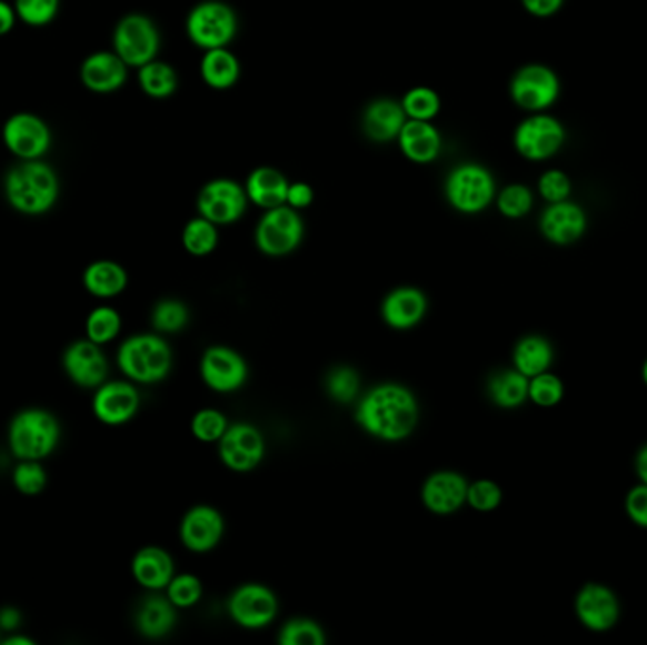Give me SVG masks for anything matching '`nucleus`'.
Instances as JSON below:
<instances>
[{
	"mask_svg": "<svg viewBox=\"0 0 647 645\" xmlns=\"http://www.w3.org/2000/svg\"><path fill=\"white\" fill-rule=\"evenodd\" d=\"M10 152L21 159H39L50 148V129L39 116L16 115L4 123L2 131Z\"/></svg>",
	"mask_w": 647,
	"mask_h": 645,
	"instance_id": "nucleus-17",
	"label": "nucleus"
},
{
	"mask_svg": "<svg viewBox=\"0 0 647 645\" xmlns=\"http://www.w3.org/2000/svg\"><path fill=\"white\" fill-rule=\"evenodd\" d=\"M139 82L147 96L166 99V97L172 96L177 89V72L167 63L150 61V63L140 67Z\"/></svg>",
	"mask_w": 647,
	"mask_h": 645,
	"instance_id": "nucleus-33",
	"label": "nucleus"
},
{
	"mask_svg": "<svg viewBox=\"0 0 647 645\" xmlns=\"http://www.w3.org/2000/svg\"><path fill=\"white\" fill-rule=\"evenodd\" d=\"M182 242L188 252L193 256H207V254L215 250L218 245V231H216V224L210 222L207 218H196L191 220L185 228L182 234Z\"/></svg>",
	"mask_w": 647,
	"mask_h": 645,
	"instance_id": "nucleus-35",
	"label": "nucleus"
},
{
	"mask_svg": "<svg viewBox=\"0 0 647 645\" xmlns=\"http://www.w3.org/2000/svg\"><path fill=\"white\" fill-rule=\"evenodd\" d=\"M128 78V64L118 53L99 51L89 56L82 64V82L97 93H110L121 88Z\"/></svg>",
	"mask_w": 647,
	"mask_h": 645,
	"instance_id": "nucleus-22",
	"label": "nucleus"
},
{
	"mask_svg": "<svg viewBox=\"0 0 647 645\" xmlns=\"http://www.w3.org/2000/svg\"><path fill=\"white\" fill-rule=\"evenodd\" d=\"M398 140L401 152L415 163H430L438 158L441 150V137L430 121L407 120L406 126L401 127Z\"/></svg>",
	"mask_w": 647,
	"mask_h": 645,
	"instance_id": "nucleus-24",
	"label": "nucleus"
},
{
	"mask_svg": "<svg viewBox=\"0 0 647 645\" xmlns=\"http://www.w3.org/2000/svg\"><path fill=\"white\" fill-rule=\"evenodd\" d=\"M407 120L409 118H407L401 102L392 101V99H379V101L371 102L364 112V131L375 142H388V140L398 139L401 127L406 126Z\"/></svg>",
	"mask_w": 647,
	"mask_h": 645,
	"instance_id": "nucleus-23",
	"label": "nucleus"
},
{
	"mask_svg": "<svg viewBox=\"0 0 647 645\" xmlns=\"http://www.w3.org/2000/svg\"><path fill=\"white\" fill-rule=\"evenodd\" d=\"M528 383L530 379L517 371H501L490 379L489 394L492 401L504 409H515L528 399Z\"/></svg>",
	"mask_w": 647,
	"mask_h": 645,
	"instance_id": "nucleus-32",
	"label": "nucleus"
},
{
	"mask_svg": "<svg viewBox=\"0 0 647 645\" xmlns=\"http://www.w3.org/2000/svg\"><path fill=\"white\" fill-rule=\"evenodd\" d=\"M312 188L309 183L296 182L290 183L288 188V197H286V205H290L292 209H305L312 202Z\"/></svg>",
	"mask_w": 647,
	"mask_h": 645,
	"instance_id": "nucleus-49",
	"label": "nucleus"
},
{
	"mask_svg": "<svg viewBox=\"0 0 647 645\" xmlns=\"http://www.w3.org/2000/svg\"><path fill=\"white\" fill-rule=\"evenodd\" d=\"M175 604L161 596H150L137 612V628L147 638H161L175 626Z\"/></svg>",
	"mask_w": 647,
	"mask_h": 645,
	"instance_id": "nucleus-30",
	"label": "nucleus"
},
{
	"mask_svg": "<svg viewBox=\"0 0 647 645\" xmlns=\"http://www.w3.org/2000/svg\"><path fill=\"white\" fill-rule=\"evenodd\" d=\"M528 398L539 407H555L565 398L563 380L553 374H539L528 383Z\"/></svg>",
	"mask_w": 647,
	"mask_h": 645,
	"instance_id": "nucleus-37",
	"label": "nucleus"
},
{
	"mask_svg": "<svg viewBox=\"0 0 647 645\" xmlns=\"http://www.w3.org/2000/svg\"><path fill=\"white\" fill-rule=\"evenodd\" d=\"M83 286L96 298H116L128 286V272L116 261H93L83 271Z\"/></svg>",
	"mask_w": 647,
	"mask_h": 645,
	"instance_id": "nucleus-28",
	"label": "nucleus"
},
{
	"mask_svg": "<svg viewBox=\"0 0 647 645\" xmlns=\"http://www.w3.org/2000/svg\"><path fill=\"white\" fill-rule=\"evenodd\" d=\"M303 239V222L290 205L267 210L256 229V245L267 256L293 252Z\"/></svg>",
	"mask_w": 647,
	"mask_h": 645,
	"instance_id": "nucleus-9",
	"label": "nucleus"
},
{
	"mask_svg": "<svg viewBox=\"0 0 647 645\" xmlns=\"http://www.w3.org/2000/svg\"><path fill=\"white\" fill-rule=\"evenodd\" d=\"M61 426L50 411L31 407L12 418L8 428V445L20 460H42L59 444Z\"/></svg>",
	"mask_w": 647,
	"mask_h": 645,
	"instance_id": "nucleus-3",
	"label": "nucleus"
},
{
	"mask_svg": "<svg viewBox=\"0 0 647 645\" xmlns=\"http://www.w3.org/2000/svg\"><path fill=\"white\" fill-rule=\"evenodd\" d=\"M239 72H241L239 61L226 48L207 50L203 61H201V75H203V80L209 83L210 88H231L237 82Z\"/></svg>",
	"mask_w": 647,
	"mask_h": 645,
	"instance_id": "nucleus-31",
	"label": "nucleus"
},
{
	"mask_svg": "<svg viewBox=\"0 0 647 645\" xmlns=\"http://www.w3.org/2000/svg\"><path fill=\"white\" fill-rule=\"evenodd\" d=\"M21 625L20 609L16 607H2L0 609V631L13 633Z\"/></svg>",
	"mask_w": 647,
	"mask_h": 645,
	"instance_id": "nucleus-51",
	"label": "nucleus"
},
{
	"mask_svg": "<svg viewBox=\"0 0 647 645\" xmlns=\"http://www.w3.org/2000/svg\"><path fill=\"white\" fill-rule=\"evenodd\" d=\"M223 534V519L212 507H193L180 526V538L188 549L205 553L218 545Z\"/></svg>",
	"mask_w": 647,
	"mask_h": 645,
	"instance_id": "nucleus-20",
	"label": "nucleus"
},
{
	"mask_svg": "<svg viewBox=\"0 0 647 645\" xmlns=\"http://www.w3.org/2000/svg\"><path fill=\"white\" fill-rule=\"evenodd\" d=\"M16 16L18 13L13 12V8L8 2H4V0H0V37L10 32V29L13 27V21H16Z\"/></svg>",
	"mask_w": 647,
	"mask_h": 645,
	"instance_id": "nucleus-52",
	"label": "nucleus"
},
{
	"mask_svg": "<svg viewBox=\"0 0 647 645\" xmlns=\"http://www.w3.org/2000/svg\"><path fill=\"white\" fill-rule=\"evenodd\" d=\"M509 93L517 107L527 112H546L560 96V80L547 64L530 63L520 67L511 78Z\"/></svg>",
	"mask_w": 647,
	"mask_h": 645,
	"instance_id": "nucleus-7",
	"label": "nucleus"
},
{
	"mask_svg": "<svg viewBox=\"0 0 647 645\" xmlns=\"http://www.w3.org/2000/svg\"><path fill=\"white\" fill-rule=\"evenodd\" d=\"M247 202V190L241 188L236 180L218 178L207 183L201 190L197 199V209L210 222L223 226V224L237 222L245 215Z\"/></svg>",
	"mask_w": 647,
	"mask_h": 645,
	"instance_id": "nucleus-11",
	"label": "nucleus"
},
{
	"mask_svg": "<svg viewBox=\"0 0 647 645\" xmlns=\"http://www.w3.org/2000/svg\"><path fill=\"white\" fill-rule=\"evenodd\" d=\"M466 500L477 512H495L496 507L500 506L501 490L496 483L481 479L468 487Z\"/></svg>",
	"mask_w": 647,
	"mask_h": 645,
	"instance_id": "nucleus-47",
	"label": "nucleus"
},
{
	"mask_svg": "<svg viewBox=\"0 0 647 645\" xmlns=\"http://www.w3.org/2000/svg\"><path fill=\"white\" fill-rule=\"evenodd\" d=\"M190 320L188 309L185 304H180L177 299H166L156 305L152 312L153 328L163 334H177L185 328Z\"/></svg>",
	"mask_w": 647,
	"mask_h": 645,
	"instance_id": "nucleus-39",
	"label": "nucleus"
},
{
	"mask_svg": "<svg viewBox=\"0 0 647 645\" xmlns=\"http://www.w3.org/2000/svg\"><path fill=\"white\" fill-rule=\"evenodd\" d=\"M120 312L112 307H97L89 312L88 320H86L88 339L97 345L112 341L120 334Z\"/></svg>",
	"mask_w": 647,
	"mask_h": 645,
	"instance_id": "nucleus-34",
	"label": "nucleus"
},
{
	"mask_svg": "<svg viewBox=\"0 0 647 645\" xmlns=\"http://www.w3.org/2000/svg\"><path fill=\"white\" fill-rule=\"evenodd\" d=\"M228 430V423L222 413L215 411V409H203L197 413L193 420H191V431L199 441L205 444H212V441H220L223 434Z\"/></svg>",
	"mask_w": 647,
	"mask_h": 645,
	"instance_id": "nucleus-42",
	"label": "nucleus"
},
{
	"mask_svg": "<svg viewBox=\"0 0 647 645\" xmlns=\"http://www.w3.org/2000/svg\"><path fill=\"white\" fill-rule=\"evenodd\" d=\"M13 485L26 496H37L42 493L48 483V474L40 460H21L13 469Z\"/></svg>",
	"mask_w": 647,
	"mask_h": 645,
	"instance_id": "nucleus-40",
	"label": "nucleus"
},
{
	"mask_svg": "<svg viewBox=\"0 0 647 645\" xmlns=\"http://www.w3.org/2000/svg\"><path fill=\"white\" fill-rule=\"evenodd\" d=\"M63 369L74 385L82 388H99L107 379L108 361L102 355L101 345L89 339H80L64 350Z\"/></svg>",
	"mask_w": 647,
	"mask_h": 645,
	"instance_id": "nucleus-13",
	"label": "nucleus"
},
{
	"mask_svg": "<svg viewBox=\"0 0 647 645\" xmlns=\"http://www.w3.org/2000/svg\"><path fill=\"white\" fill-rule=\"evenodd\" d=\"M7 645H34V642L27 636H10L7 639Z\"/></svg>",
	"mask_w": 647,
	"mask_h": 645,
	"instance_id": "nucleus-54",
	"label": "nucleus"
},
{
	"mask_svg": "<svg viewBox=\"0 0 647 645\" xmlns=\"http://www.w3.org/2000/svg\"><path fill=\"white\" fill-rule=\"evenodd\" d=\"M205 383L216 393H231L247 380V364L236 350L212 347L205 353L201 361Z\"/></svg>",
	"mask_w": 647,
	"mask_h": 645,
	"instance_id": "nucleus-19",
	"label": "nucleus"
},
{
	"mask_svg": "<svg viewBox=\"0 0 647 645\" xmlns=\"http://www.w3.org/2000/svg\"><path fill=\"white\" fill-rule=\"evenodd\" d=\"M566 131L557 118L546 112H532L515 129V150L528 161H546L565 146Z\"/></svg>",
	"mask_w": 647,
	"mask_h": 645,
	"instance_id": "nucleus-8",
	"label": "nucleus"
},
{
	"mask_svg": "<svg viewBox=\"0 0 647 645\" xmlns=\"http://www.w3.org/2000/svg\"><path fill=\"white\" fill-rule=\"evenodd\" d=\"M266 444L260 431L250 424H233L220 439V456L233 472H248L261 463Z\"/></svg>",
	"mask_w": 647,
	"mask_h": 645,
	"instance_id": "nucleus-14",
	"label": "nucleus"
},
{
	"mask_svg": "<svg viewBox=\"0 0 647 645\" xmlns=\"http://www.w3.org/2000/svg\"><path fill=\"white\" fill-rule=\"evenodd\" d=\"M426 298L417 288H398L382 304V318L396 329L412 328L425 317Z\"/></svg>",
	"mask_w": 647,
	"mask_h": 645,
	"instance_id": "nucleus-25",
	"label": "nucleus"
},
{
	"mask_svg": "<svg viewBox=\"0 0 647 645\" xmlns=\"http://www.w3.org/2000/svg\"><path fill=\"white\" fill-rule=\"evenodd\" d=\"M532 191L528 190L525 183H511L498 196V210L511 220H519L522 216H527L532 210Z\"/></svg>",
	"mask_w": 647,
	"mask_h": 645,
	"instance_id": "nucleus-38",
	"label": "nucleus"
},
{
	"mask_svg": "<svg viewBox=\"0 0 647 645\" xmlns=\"http://www.w3.org/2000/svg\"><path fill=\"white\" fill-rule=\"evenodd\" d=\"M539 229L547 241L559 247L574 245L587 231V215L578 202L570 199L560 202H549L539 218Z\"/></svg>",
	"mask_w": 647,
	"mask_h": 645,
	"instance_id": "nucleus-15",
	"label": "nucleus"
},
{
	"mask_svg": "<svg viewBox=\"0 0 647 645\" xmlns=\"http://www.w3.org/2000/svg\"><path fill=\"white\" fill-rule=\"evenodd\" d=\"M139 393L123 380L102 383L93 398V413L108 426H120L131 420L139 411Z\"/></svg>",
	"mask_w": 647,
	"mask_h": 645,
	"instance_id": "nucleus-18",
	"label": "nucleus"
},
{
	"mask_svg": "<svg viewBox=\"0 0 647 645\" xmlns=\"http://www.w3.org/2000/svg\"><path fill=\"white\" fill-rule=\"evenodd\" d=\"M133 576L142 587L163 588L171 583L175 564L169 553L159 547H145L133 558Z\"/></svg>",
	"mask_w": 647,
	"mask_h": 645,
	"instance_id": "nucleus-27",
	"label": "nucleus"
},
{
	"mask_svg": "<svg viewBox=\"0 0 647 645\" xmlns=\"http://www.w3.org/2000/svg\"><path fill=\"white\" fill-rule=\"evenodd\" d=\"M290 182L286 180L282 172L273 167H260L250 172L247 180V196L250 201L256 202L261 209H275L280 205H286Z\"/></svg>",
	"mask_w": 647,
	"mask_h": 645,
	"instance_id": "nucleus-26",
	"label": "nucleus"
},
{
	"mask_svg": "<svg viewBox=\"0 0 647 645\" xmlns=\"http://www.w3.org/2000/svg\"><path fill=\"white\" fill-rule=\"evenodd\" d=\"M360 388V379L355 369L350 367H337L336 371H331L328 377V390H330L331 398L341 404H350L356 398Z\"/></svg>",
	"mask_w": 647,
	"mask_h": 645,
	"instance_id": "nucleus-44",
	"label": "nucleus"
},
{
	"mask_svg": "<svg viewBox=\"0 0 647 645\" xmlns=\"http://www.w3.org/2000/svg\"><path fill=\"white\" fill-rule=\"evenodd\" d=\"M515 369L532 379L536 375L546 374L553 364L551 343L546 337L528 336L517 343L514 350Z\"/></svg>",
	"mask_w": 647,
	"mask_h": 645,
	"instance_id": "nucleus-29",
	"label": "nucleus"
},
{
	"mask_svg": "<svg viewBox=\"0 0 647 645\" xmlns=\"http://www.w3.org/2000/svg\"><path fill=\"white\" fill-rule=\"evenodd\" d=\"M625 509H627L628 519L641 528H647V485L640 483L628 490Z\"/></svg>",
	"mask_w": 647,
	"mask_h": 645,
	"instance_id": "nucleus-48",
	"label": "nucleus"
},
{
	"mask_svg": "<svg viewBox=\"0 0 647 645\" xmlns=\"http://www.w3.org/2000/svg\"><path fill=\"white\" fill-rule=\"evenodd\" d=\"M59 10V0H16L18 18L29 26L40 27L50 23Z\"/></svg>",
	"mask_w": 647,
	"mask_h": 645,
	"instance_id": "nucleus-43",
	"label": "nucleus"
},
{
	"mask_svg": "<svg viewBox=\"0 0 647 645\" xmlns=\"http://www.w3.org/2000/svg\"><path fill=\"white\" fill-rule=\"evenodd\" d=\"M277 598L263 585H242L229 598V615L247 628H260L275 619Z\"/></svg>",
	"mask_w": 647,
	"mask_h": 645,
	"instance_id": "nucleus-16",
	"label": "nucleus"
},
{
	"mask_svg": "<svg viewBox=\"0 0 647 645\" xmlns=\"http://www.w3.org/2000/svg\"><path fill=\"white\" fill-rule=\"evenodd\" d=\"M635 469L638 479H640L644 485H647V445H644L638 455L635 458Z\"/></svg>",
	"mask_w": 647,
	"mask_h": 645,
	"instance_id": "nucleus-53",
	"label": "nucleus"
},
{
	"mask_svg": "<svg viewBox=\"0 0 647 645\" xmlns=\"http://www.w3.org/2000/svg\"><path fill=\"white\" fill-rule=\"evenodd\" d=\"M419 418L417 399L400 385H382L358 405L356 420L364 430L385 441H400L409 436Z\"/></svg>",
	"mask_w": 647,
	"mask_h": 645,
	"instance_id": "nucleus-1",
	"label": "nucleus"
},
{
	"mask_svg": "<svg viewBox=\"0 0 647 645\" xmlns=\"http://www.w3.org/2000/svg\"><path fill=\"white\" fill-rule=\"evenodd\" d=\"M4 191L13 209L23 215H44L58 201L59 180L50 165L26 159L8 172Z\"/></svg>",
	"mask_w": 647,
	"mask_h": 645,
	"instance_id": "nucleus-2",
	"label": "nucleus"
},
{
	"mask_svg": "<svg viewBox=\"0 0 647 645\" xmlns=\"http://www.w3.org/2000/svg\"><path fill=\"white\" fill-rule=\"evenodd\" d=\"M468 496V483L455 472H439L428 477L422 488V502L430 512L449 515L460 509Z\"/></svg>",
	"mask_w": 647,
	"mask_h": 645,
	"instance_id": "nucleus-21",
	"label": "nucleus"
},
{
	"mask_svg": "<svg viewBox=\"0 0 647 645\" xmlns=\"http://www.w3.org/2000/svg\"><path fill=\"white\" fill-rule=\"evenodd\" d=\"M520 2L525 10L536 18H551L565 4V0H520Z\"/></svg>",
	"mask_w": 647,
	"mask_h": 645,
	"instance_id": "nucleus-50",
	"label": "nucleus"
},
{
	"mask_svg": "<svg viewBox=\"0 0 647 645\" xmlns=\"http://www.w3.org/2000/svg\"><path fill=\"white\" fill-rule=\"evenodd\" d=\"M279 642L282 645H322L326 642L322 628L309 619L290 621L282 628Z\"/></svg>",
	"mask_w": 647,
	"mask_h": 645,
	"instance_id": "nucleus-41",
	"label": "nucleus"
},
{
	"mask_svg": "<svg viewBox=\"0 0 647 645\" xmlns=\"http://www.w3.org/2000/svg\"><path fill=\"white\" fill-rule=\"evenodd\" d=\"M641 379H644V383H646L647 386V358L646 361H644V366H641Z\"/></svg>",
	"mask_w": 647,
	"mask_h": 645,
	"instance_id": "nucleus-55",
	"label": "nucleus"
},
{
	"mask_svg": "<svg viewBox=\"0 0 647 645\" xmlns=\"http://www.w3.org/2000/svg\"><path fill=\"white\" fill-rule=\"evenodd\" d=\"M574 606L579 623L593 633L611 631L621 615L616 593L603 583H587L579 588Z\"/></svg>",
	"mask_w": 647,
	"mask_h": 645,
	"instance_id": "nucleus-12",
	"label": "nucleus"
},
{
	"mask_svg": "<svg viewBox=\"0 0 647 645\" xmlns=\"http://www.w3.org/2000/svg\"><path fill=\"white\" fill-rule=\"evenodd\" d=\"M171 348L161 337L142 334L129 337L118 350V366L128 379L142 385L166 379L171 371Z\"/></svg>",
	"mask_w": 647,
	"mask_h": 645,
	"instance_id": "nucleus-4",
	"label": "nucleus"
},
{
	"mask_svg": "<svg viewBox=\"0 0 647 645\" xmlns=\"http://www.w3.org/2000/svg\"><path fill=\"white\" fill-rule=\"evenodd\" d=\"M186 29L191 42L205 51L226 48L236 37L237 16L228 4L207 0L191 10Z\"/></svg>",
	"mask_w": 647,
	"mask_h": 645,
	"instance_id": "nucleus-6",
	"label": "nucleus"
},
{
	"mask_svg": "<svg viewBox=\"0 0 647 645\" xmlns=\"http://www.w3.org/2000/svg\"><path fill=\"white\" fill-rule=\"evenodd\" d=\"M167 593H169V601L177 607H190L199 602L201 593H203V585L196 576H178L172 577L171 583L167 585Z\"/></svg>",
	"mask_w": 647,
	"mask_h": 645,
	"instance_id": "nucleus-45",
	"label": "nucleus"
},
{
	"mask_svg": "<svg viewBox=\"0 0 647 645\" xmlns=\"http://www.w3.org/2000/svg\"><path fill=\"white\" fill-rule=\"evenodd\" d=\"M495 178L485 167L476 163L460 165L452 169L445 182V194L455 209L476 215L489 207L495 199Z\"/></svg>",
	"mask_w": 647,
	"mask_h": 645,
	"instance_id": "nucleus-5",
	"label": "nucleus"
},
{
	"mask_svg": "<svg viewBox=\"0 0 647 645\" xmlns=\"http://www.w3.org/2000/svg\"><path fill=\"white\" fill-rule=\"evenodd\" d=\"M538 190L547 202L566 201L571 194L570 178L559 169H549L539 177Z\"/></svg>",
	"mask_w": 647,
	"mask_h": 645,
	"instance_id": "nucleus-46",
	"label": "nucleus"
},
{
	"mask_svg": "<svg viewBox=\"0 0 647 645\" xmlns=\"http://www.w3.org/2000/svg\"><path fill=\"white\" fill-rule=\"evenodd\" d=\"M116 53L131 67H142L158 56L159 32L147 16L131 13L118 23L115 31Z\"/></svg>",
	"mask_w": 647,
	"mask_h": 645,
	"instance_id": "nucleus-10",
	"label": "nucleus"
},
{
	"mask_svg": "<svg viewBox=\"0 0 647 645\" xmlns=\"http://www.w3.org/2000/svg\"><path fill=\"white\" fill-rule=\"evenodd\" d=\"M401 107L406 110L409 120H425L430 121L434 116L438 115L439 97L434 89L430 88H415L407 91Z\"/></svg>",
	"mask_w": 647,
	"mask_h": 645,
	"instance_id": "nucleus-36",
	"label": "nucleus"
}]
</instances>
